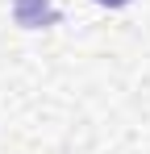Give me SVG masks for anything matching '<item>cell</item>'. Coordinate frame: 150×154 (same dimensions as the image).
I'll return each instance as SVG.
<instances>
[{
    "label": "cell",
    "instance_id": "6da1fadb",
    "mask_svg": "<svg viewBox=\"0 0 150 154\" xmlns=\"http://www.w3.org/2000/svg\"><path fill=\"white\" fill-rule=\"evenodd\" d=\"M13 17H17V25H25V29H42V25H54V21H58V8H54L50 0H17V4H13Z\"/></svg>",
    "mask_w": 150,
    "mask_h": 154
},
{
    "label": "cell",
    "instance_id": "7a4b0ae2",
    "mask_svg": "<svg viewBox=\"0 0 150 154\" xmlns=\"http://www.w3.org/2000/svg\"><path fill=\"white\" fill-rule=\"evenodd\" d=\"M96 4H104V8H125L129 0H96Z\"/></svg>",
    "mask_w": 150,
    "mask_h": 154
}]
</instances>
